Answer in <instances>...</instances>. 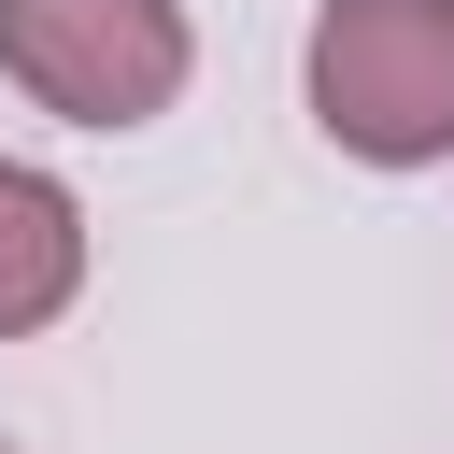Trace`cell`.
<instances>
[{"label":"cell","mask_w":454,"mask_h":454,"mask_svg":"<svg viewBox=\"0 0 454 454\" xmlns=\"http://www.w3.org/2000/svg\"><path fill=\"white\" fill-rule=\"evenodd\" d=\"M71 284H85V199H71L57 170L0 156V340L57 326V312H71Z\"/></svg>","instance_id":"cell-3"},{"label":"cell","mask_w":454,"mask_h":454,"mask_svg":"<svg viewBox=\"0 0 454 454\" xmlns=\"http://www.w3.org/2000/svg\"><path fill=\"white\" fill-rule=\"evenodd\" d=\"M0 454H14V440H0Z\"/></svg>","instance_id":"cell-4"},{"label":"cell","mask_w":454,"mask_h":454,"mask_svg":"<svg viewBox=\"0 0 454 454\" xmlns=\"http://www.w3.org/2000/svg\"><path fill=\"white\" fill-rule=\"evenodd\" d=\"M312 128L369 170L454 156V0H326L312 14Z\"/></svg>","instance_id":"cell-1"},{"label":"cell","mask_w":454,"mask_h":454,"mask_svg":"<svg viewBox=\"0 0 454 454\" xmlns=\"http://www.w3.org/2000/svg\"><path fill=\"white\" fill-rule=\"evenodd\" d=\"M184 14L170 0H0V71L71 128H156L184 99Z\"/></svg>","instance_id":"cell-2"}]
</instances>
